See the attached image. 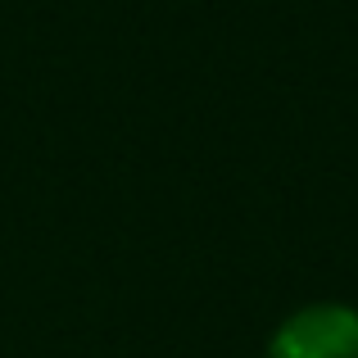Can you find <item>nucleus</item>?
I'll list each match as a JSON object with an SVG mask.
<instances>
[{"mask_svg": "<svg viewBox=\"0 0 358 358\" xmlns=\"http://www.w3.org/2000/svg\"><path fill=\"white\" fill-rule=\"evenodd\" d=\"M263 358H358V304L313 299L268 331Z\"/></svg>", "mask_w": 358, "mask_h": 358, "instance_id": "1", "label": "nucleus"}]
</instances>
